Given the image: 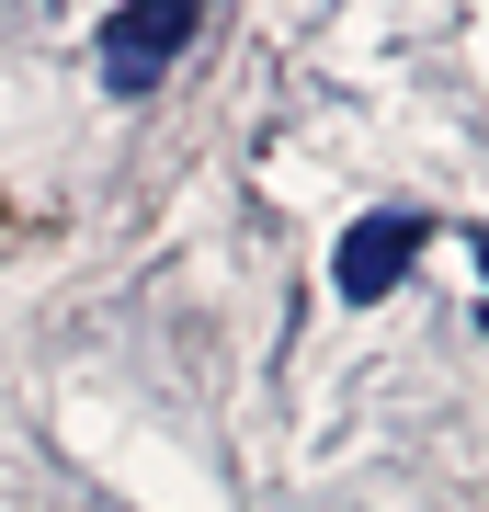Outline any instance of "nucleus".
<instances>
[{"label": "nucleus", "mask_w": 489, "mask_h": 512, "mask_svg": "<svg viewBox=\"0 0 489 512\" xmlns=\"http://www.w3.org/2000/svg\"><path fill=\"white\" fill-rule=\"evenodd\" d=\"M410 251H421V217H364V228L342 239V262H330V285L364 308V296H387V285L410 274Z\"/></svg>", "instance_id": "nucleus-2"}, {"label": "nucleus", "mask_w": 489, "mask_h": 512, "mask_svg": "<svg viewBox=\"0 0 489 512\" xmlns=\"http://www.w3.org/2000/svg\"><path fill=\"white\" fill-rule=\"evenodd\" d=\"M194 23H205L194 0H137V12H114V23H103V80H114L126 103L160 92V69L194 46Z\"/></svg>", "instance_id": "nucleus-1"}]
</instances>
